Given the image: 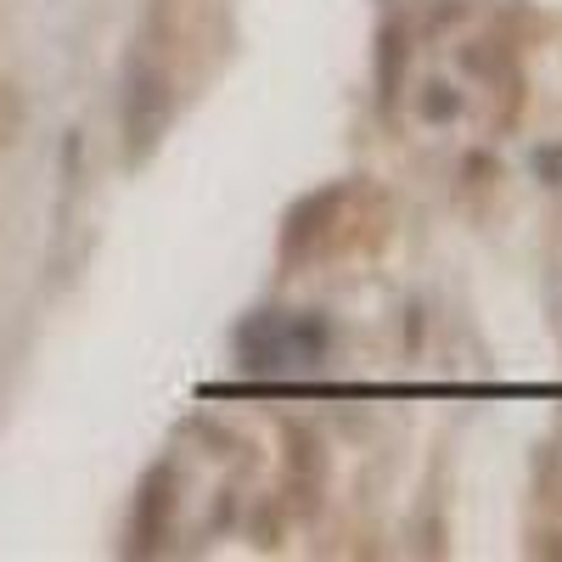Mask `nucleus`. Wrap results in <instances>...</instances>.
<instances>
[{
  "mask_svg": "<svg viewBox=\"0 0 562 562\" xmlns=\"http://www.w3.org/2000/svg\"><path fill=\"white\" fill-rule=\"evenodd\" d=\"M164 119H169V90H164V74L153 68H135L130 74V90H124V130H130V158H140L164 135Z\"/></svg>",
  "mask_w": 562,
  "mask_h": 562,
  "instance_id": "nucleus-1",
  "label": "nucleus"
},
{
  "mask_svg": "<svg viewBox=\"0 0 562 562\" xmlns=\"http://www.w3.org/2000/svg\"><path fill=\"white\" fill-rule=\"evenodd\" d=\"M18 135H23V97H18V85L0 79V147H12Z\"/></svg>",
  "mask_w": 562,
  "mask_h": 562,
  "instance_id": "nucleus-2",
  "label": "nucleus"
},
{
  "mask_svg": "<svg viewBox=\"0 0 562 562\" xmlns=\"http://www.w3.org/2000/svg\"><path fill=\"white\" fill-rule=\"evenodd\" d=\"M461 113V97H456V90L450 85H428V97H422V119H456Z\"/></svg>",
  "mask_w": 562,
  "mask_h": 562,
  "instance_id": "nucleus-3",
  "label": "nucleus"
}]
</instances>
